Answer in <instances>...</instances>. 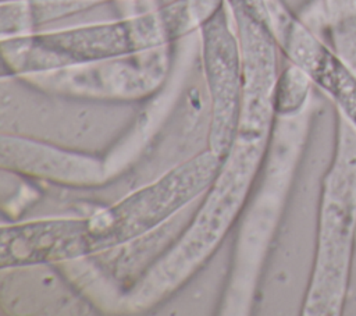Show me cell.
Instances as JSON below:
<instances>
[{
    "mask_svg": "<svg viewBox=\"0 0 356 316\" xmlns=\"http://www.w3.org/2000/svg\"><path fill=\"white\" fill-rule=\"evenodd\" d=\"M192 32L184 0L115 19L72 25L1 39L3 61L13 77L53 71L175 43Z\"/></svg>",
    "mask_w": 356,
    "mask_h": 316,
    "instance_id": "6da1fadb",
    "label": "cell"
},
{
    "mask_svg": "<svg viewBox=\"0 0 356 316\" xmlns=\"http://www.w3.org/2000/svg\"><path fill=\"white\" fill-rule=\"evenodd\" d=\"M267 145L268 136H236L191 227L122 292L120 302L132 309L156 303L203 263L239 213Z\"/></svg>",
    "mask_w": 356,
    "mask_h": 316,
    "instance_id": "7a4b0ae2",
    "label": "cell"
},
{
    "mask_svg": "<svg viewBox=\"0 0 356 316\" xmlns=\"http://www.w3.org/2000/svg\"><path fill=\"white\" fill-rule=\"evenodd\" d=\"M222 163L210 149L203 150L114 205L86 217H72L74 259L104 253L156 231L209 191Z\"/></svg>",
    "mask_w": 356,
    "mask_h": 316,
    "instance_id": "3957f363",
    "label": "cell"
},
{
    "mask_svg": "<svg viewBox=\"0 0 356 316\" xmlns=\"http://www.w3.org/2000/svg\"><path fill=\"white\" fill-rule=\"evenodd\" d=\"M356 235V128L337 110V145L324 175L317 248L303 315L342 312Z\"/></svg>",
    "mask_w": 356,
    "mask_h": 316,
    "instance_id": "277c9868",
    "label": "cell"
},
{
    "mask_svg": "<svg viewBox=\"0 0 356 316\" xmlns=\"http://www.w3.org/2000/svg\"><path fill=\"white\" fill-rule=\"evenodd\" d=\"M177 42L139 53L15 77L49 95L89 100H142L152 97L167 81Z\"/></svg>",
    "mask_w": 356,
    "mask_h": 316,
    "instance_id": "5b68a950",
    "label": "cell"
},
{
    "mask_svg": "<svg viewBox=\"0 0 356 316\" xmlns=\"http://www.w3.org/2000/svg\"><path fill=\"white\" fill-rule=\"evenodd\" d=\"M197 35L200 70L210 104L209 149L225 160L238 134L242 106L241 49L227 0L197 29Z\"/></svg>",
    "mask_w": 356,
    "mask_h": 316,
    "instance_id": "8992f818",
    "label": "cell"
},
{
    "mask_svg": "<svg viewBox=\"0 0 356 316\" xmlns=\"http://www.w3.org/2000/svg\"><path fill=\"white\" fill-rule=\"evenodd\" d=\"M1 166L70 187H97L108 180L104 159L15 135H1Z\"/></svg>",
    "mask_w": 356,
    "mask_h": 316,
    "instance_id": "52a82bcc",
    "label": "cell"
},
{
    "mask_svg": "<svg viewBox=\"0 0 356 316\" xmlns=\"http://www.w3.org/2000/svg\"><path fill=\"white\" fill-rule=\"evenodd\" d=\"M328 46L356 74V0H320Z\"/></svg>",
    "mask_w": 356,
    "mask_h": 316,
    "instance_id": "ba28073f",
    "label": "cell"
},
{
    "mask_svg": "<svg viewBox=\"0 0 356 316\" xmlns=\"http://www.w3.org/2000/svg\"><path fill=\"white\" fill-rule=\"evenodd\" d=\"M312 81L323 89L356 128V74L332 52H327L312 72Z\"/></svg>",
    "mask_w": 356,
    "mask_h": 316,
    "instance_id": "9c48e42d",
    "label": "cell"
},
{
    "mask_svg": "<svg viewBox=\"0 0 356 316\" xmlns=\"http://www.w3.org/2000/svg\"><path fill=\"white\" fill-rule=\"evenodd\" d=\"M313 81L293 63H289L280 71L274 95H273V110L278 118H289L299 116L305 111Z\"/></svg>",
    "mask_w": 356,
    "mask_h": 316,
    "instance_id": "30bf717a",
    "label": "cell"
}]
</instances>
